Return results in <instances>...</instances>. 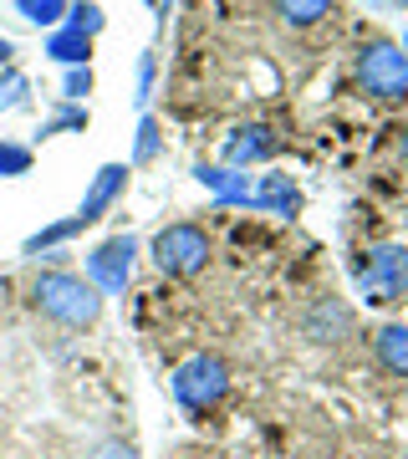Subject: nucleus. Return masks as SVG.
Returning a JSON list of instances; mask_svg holds the SVG:
<instances>
[{"instance_id": "1", "label": "nucleus", "mask_w": 408, "mask_h": 459, "mask_svg": "<svg viewBox=\"0 0 408 459\" xmlns=\"http://www.w3.org/2000/svg\"><path fill=\"white\" fill-rule=\"evenodd\" d=\"M31 307L62 327H92L102 316V291L72 271H47L31 281Z\"/></svg>"}, {"instance_id": "2", "label": "nucleus", "mask_w": 408, "mask_h": 459, "mask_svg": "<svg viewBox=\"0 0 408 459\" xmlns=\"http://www.w3.org/2000/svg\"><path fill=\"white\" fill-rule=\"evenodd\" d=\"M225 394H230V368L214 358V352H195L189 362H179V373H174V398H179L189 413L214 409Z\"/></svg>"}, {"instance_id": "3", "label": "nucleus", "mask_w": 408, "mask_h": 459, "mask_svg": "<svg viewBox=\"0 0 408 459\" xmlns=\"http://www.w3.org/2000/svg\"><path fill=\"white\" fill-rule=\"evenodd\" d=\"M210 261V235L199 225H163L153 235V265L163 276H195Z\"/></svg>"}, {"instance_id": "4", "label": "nucleus", "mask_w": 408, "mask_h": 459, "mask_svg": "<svg viewBox=\"0 0 408 459\" xmlns=\"http://www.w3.org/2000/svg\"><path fill=\"white\" fill-rule=\"evenodd\" d=\"M358 82L368 98H408V56L388 41L362 47L358 56Z\"/></svg>"}, {"instance_id": "5", "label": "nucleus", "mask_w": 408, "mask_h": 459, "mask_svg": "<svg viewBox=\"0 0 408 459\" xmlns=\"http://www.w3.org/2000/svg\"><path fill=\"white\" fill-rule=\"evenodd\" d=\"M358 286L368 301H404L408 296V250L404 246H373Z\"/></svg>"}, {"instance_id": "6", "label": "nucleus", "mask_w": 408, "mask_h": 459, "mask_svg": "<svg viewBox=\"0 0 408 459\" xmlns=\"http://www.w3.org/2000/svg\"><path fill=\"white\" fill-rule=\"evenodd\" d=\"M133 255H138V240H133V235L102 240V246L87 255V276H92V286H98L102 296H117L123 286H128V276H133Z\"/></svg>"}, {"instance_id": "7", "label": "nucleus", "mask_w": 408, "mask_h": 459, "mask_svg": "<svg viewBox=\"0 0 408 459\" xmlns=\"http://www.w3.org/2000/svg\"><path fill=\"white\" fill-rule=\"evenodd\" d=\"M123 189H128V164H102L98 179H92V189H87V199H82V210L72 214V220L87 230L92 220H102V210H108V204L123 195Z\"/></svg>"}, {"instance_id": "8", "label": "nucleus", "mask_w": 408, "mask_h": 459, "mask_svg": "<svg viewBox=\"0 0 408 459\" xmlns=\"http://www.w3.org/2000/svg\"><path fill=\"white\" fill-rule=\"evenodd\" d=\"M271 153H276V133L261 128V123L235 128L225 138V159H230V164H256V159H271Z\"/></svg>"}, {"instance_id": "9", "label": "nucleus", "mask_w": 408, "mask_h": 459, "mask_svg": "<svg viewBox=\"0 0 408 459\" xmlns=\"http://www.w3.org/2000/svg\"><path fill=\"white\" fill-rule=\"evenodd\" d=\"M347 327H352V312L343 301H317L307 316V337H317V342H337V337H347Z\"/></svg>"}, {"instance_id": "10", "label": "nucleus", "mask_w": 408, "mask_h": 459, "mask_svg": "<svg viewBox=\"0 0 408 459\" xmlns=\"http://www.w3.org/2000/svg\"><path fill=\"white\" fill-rule=\"evenodd\" d=\"M250 204L256 210H271V214H291L301 204V195H296V184L286 174H265L261 189H250Z\"/></svg>"}, {"instance_id": "11", "label": "nucleus", "mask_w": 408, "mask_h": 459, "mask_svg": "<svg viewBox=\"0 0 408 459\" xmlns=\"http://www.w3.org/2000/svg\"><path fill=\"white\" fill-rule=\"evenodd\" d=\"M195 179L204 184V189H214L225 204H250V179H245V174H235V169H204V164H199Z\"/></svg>"}, {"instance_id": "12", "label": "nucleus", "mask_w": 408, "mask_h": 459, "mask_svg": "<svg viewBox=\"0 0 408 459\" xmlns=\"http://www.w3.org/2000/svg\"><path fill=\"white\" fill-rule=\"evenodd\" d=\"M373 347H378V362H383L388 373L408 377V327H383L373 337Z\"/></svg>"}, {"instance_id": "13", "label": "nucleus", "mask_w": 408, "mask_h": 459, "mask_svg": "<svg viewBox=\"0 0 408 459\" xmlns=\"http://www.w3.org/2000/svg\"><path fill=\"white\" fill-rule=\"evenodd\" d=\"M47 56L51 62H66V66H87V56H92V41L77 31H51L47 36Z\"/></svg>"}, {"instance_id": "14", "label": "nucleus", "mask_w": 408, "mask_h": 459, "mask_svg": "<svg viewBox=\"0 0 408 459\" xmlns=\"http://www.w3.org/2000/svg\"><path fill=\"white\" fill-rule=\"evenodd\" d=\"M66 31H77V36H92L102 31V11L92 5V0H77V5H66Z\"/></svg>"}, {"instance_id": "15", "label": "nucleus", "mask_w": 408, "mask_h": 459, "mask_svg": "<svg viewBox=\"0 0 408 459\" xmlns=\"http://www.w3.org/2000/svg\"><path fill=\"white\" fill-rule=\"evenodd\" d=\"M276 11L291 26H311V21H322L326 11H332V0H276Z\"/></svg>"}, {"instance_id": "16", "label": "nucleus", "mask_w": 408, "mask_h": 459, "mask_svg": "<svg viewBox=\"0 0 408 459\" xmlns=\"http://www.w3.org/2000/svg\"><path fill=\"white\" fill-rule=\"evenodd\" d=\"M16 11L31 26H56V21L66 16V0H16Z\"/></svg>"}, {"instance_id": "17", "label": "nucleus", "mask_w": 408, "mask_h": 459, "mask_svg": "<svg viewBox=\"0 0 408 459\" xmlns=\"http://www.w3.org/2000/svg\"><path fill=\"white\" fill-rule=\"evenodd\" d=\"M0 174H5V179L31 174V148H26V143H11V138H0Z\"/></svg>"}, {"instance_id": "18", "label": "nucleus", "mask_w": 408, "mask_h": 459, "mask_svg": "<svg viewBox=\"0 0 408 459\" xmlns=\"http://www.w3.org/2000/svg\"><path fill=\"white\" fill-rule=\"evenodd\" d=\"M26 77H21V72H5V77H0V113H11V108H21V102H26Z\"/></svg>"}, {"instance_id": "19", "label": "nucleus", "mask_w": 408, "mask_h": 459, "mask_svg": "<svg viewBox=\"0 0 408 459\" xmlns=\"http://www.w3.org/2000/svg\"><path fill=\"white\" fill-rule=\"evenodd\" d=\"M153 153H159V123H153V117H143V123H138V148H133V159H138V164H148Z\"/></svg>"}, {"instance_id": "20", "label": "nucleus", "mask_w": 408, "mask_h": 459, "mask_svg": "<svg viewBox=\"0 0 408 459\" xmlns=\"http://www.w3.org/2000/svg\"><path fill=\"white\" fill-rule=\"evenodd\" d=\"M62 92H66L72 102H82L87 92H92V72H87V66H72V72H66V87H62Z\"/></svg>"}, {"instance_id": "21", "label": "nucleus", "mask_w": 408, "mask_h": 459, "mask_svg": "<svg viewBox=\"0 0 408 459\" xmlns=\"http://www.w3.org/2000/svg\"><path fill=\"white\" fill-rule=\"evenodd\" d=\"M72 128H87V113H82V108H66V113H56L41 133H72Z\"/></svg>"}, {"instance_id": "22", "label": "nucleus", "mask_w": 408, "mask_h": 459, "mask_svg": "<svg viewBox=\"0 0 408 459\" xmlns=\"http://www.w3.org/2000/svg\"><path fill=\"white\" fill-rule=\"evenodd\" d=\"M148 92H153V62L143 56V66H138V102H148Z\"/></svg>"}, {"instance_id": "23", "label": "nucleus", "mask_w": 408, "mask_h": 459, "mask_svg": "<svg viewBox=\"0 0 408 459\" xmlns=\"http://www.w3.org/2000/svg\"><path fill=\"white\" fill-rule=\"evenodd\" d=\"M98 459H133V449H128V444H102Z\"/></svg>"}, {"instance_id": "24", "label": "nucleus", "mask_w": 408, "mask_h": 459, "mask_svg": "<svg viewBox=\"0 0 408 459\" xmlns=\"http://www.w3.org/2000/svg\"><path fill=\"white\" fill-rule=\"evenodd\" d=\"M11 51H16V47H11V41H5V36H0V62H11Z\"/></svg>"}, {"instance_id": "25", "label": "nucleus", "mask_w": 408, "mask_h": 459, "mask_svg": "<svg viewBox=\"0 0 408 459\" xmlns=\"http://www.w3.org/2000/svg\"><path fill=\"white\" fill-rule=\"evenodd\" d=\"M404 159H408V133H404Z\"/></svg>"}, {"instance_id": "26", "label": "nucleus", "mask_w": 408, "mask_h": 459, "mask_svg": "<svg viewBox=\"0 0 408 459\" xmlns=\"http://www.w3.org/2000/svg\"><path fill=\"white\" fill-rule=\"evenodd\" d=\"M148 5H159V0H148Z\"/></svg>"}, {"instance_id": "27", "label": "nucleus", "mask_w": 408, "mask_h": 459, "mask_svg": "<svg viewBox=\"0 0 408 459\" xmlns=\"http://www.w3.org/2000/svg\"><path fill=\"white\" fill-rule=\"evenodd\" d=\"M398 5H408V0H398Z\"/></svg>"}]
</instances>
